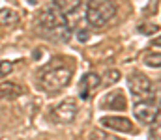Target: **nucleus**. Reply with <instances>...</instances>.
<instances>
[{"instance_id": "obj_17", "label": "nucleus", "mask_w": 161, "mask_h": 140, "mask_svg": "<svg viewBox=\"0 0 161 140\" xmlns=\"http://www.w3.org/2000/svg\"><path fill=\"white\" fill-rule=\"evenodd\" d=\"M158 30H159V26L158 24H152V23H146V24H141L139 26V32L141 34H146V36H150V34H154Z\"/></svg>"}, {"instance_id": "obj_18", "label": "nucleus", "mask_w": 161, "mask_h": 140, "mask_svg": "<svg viewBox=\"0 0 161 140\" xmlns=\"http://www.w3.org/2000/svg\"><path fill=\"white\" fill-rule=\"evenodd\" d=\"M77 38H79L80 43H84V41H88V39H90V32H88V30H84V28H80L79 32H77Z\"/></svg>"}, {"instance_id": "obj_5", "label": "nucleus", "mask_w": 161, "mask_h": 140, "mask_svg": "<svg viewBox=\"0 0 161 140\" xmlns=\"http://www.w3.org/2000/svg\"><path fill=\"white\" fill-rule=\"evenodd\" d=\"M127 84H129V90H131V95L141 101V99H150L154 97V82L142 75V73H133L129 79H127Z\"/></svg>"}, {"instance_id": "obj_13", "label": "nucleus", "mask_w": 161, "mask_h": 140, "mask_svg": "<svg viewBox=\"0 0 161 140\" xmlns=\"http://www.w3.org/2000/svg\"><path fill=\"white\" fill-rule=\"evenodd\" d=\"M142 62L148 67H161V52H146L142 56Z\"/></svg>"}, {"instance_id": "obj_19", "label": "nucleus", "mask_w": 161, "mask_h": 140, "mask_svg": "<svg viewBox=\"0 0 161 140\" xmlns=\"http://www.w3.org/2000/svg\"><path fill=\"white\" fill-rule=\"evenodd\" d=\"M152 45H156V47H161V36H159V38H156V39L152 41Z\"/></svg>"}, {"instance_id": "obj_2", "label": "nucleus", "mask_w": 161, "mask_h": 140, "mask_svg": "<svg viewBox=\"0 0 161 140\" xmlns=\"http://www.w3.org/2000/svg\"><path fill=\"white\" fill-rule=\"evenodd\" d=\"M116 15L114 0H90L86 6V21L94 28H101L109 24Z\"/></svg>"}, {"instance_id": "obj_12", "label": "nucleus", "mask_w": 161, "mask_h": 140, "mask_svg": "<svg viewBox=\"0 0 161 140\" xmlns=\"http://www.w3.org/2000/svg\"><path fill=\"white\" fill-rule=\"evenodd\" d=\"M17 23H19V15L15 9H9V8L0 9V26L9 28V26H15Z\"/></svg>"}, {"instance_id": "obj_9", "label": "nucleus", "mask_w": 161, "mask_h": 140, "mask_svg": "<svg viewBox=\"0 0 161 140\" xmlns=\"http://www.w3.org/2000/svg\"><path fill=\"white\" fill-rule=\"evenodd\" d=\"M101 108L105 110H125L127 108V99L124 92L120 90H114V92H109L103 99H101Z\"/></svg>"}, {"instance_id": "obj_16", "label": "nucleus", "mask_w": 161, "mask_h": 140, "mask_svg": "<svg viewBox=\"0 0 161 140\" xmlns=\"http://www.w3.org/2000/svg\"><path fill=\"white\" fill-rule=\"evenodd\" d=\"M11 71H13V62L2 60V62H0V79H4L6 75H9Z\"/></svg>"}, {"instance_id": "obj_8", "label": "nucleus", "mask_w": 161, "mask_h": 140, "mask_svg": "<svg viewBox=\"0 0 161 140\" xmlns=\"http://www.w3.org/2000/svg\"><path fill=\"white\" fill-rule=\"evenodd\" d=\"M101 125L111 129V131H118V133H135V125L129 118H124V116H103L101 120Z\"/></svg>"}, {"instance_id": "obj_3", "label": "nucleus", "mask_w": 161, "mask_h": 140, "mask_svg": "<svg viewBox=\"0 0 161 140\" xmlns=\"http://www.w3.org/2000/svg\"><path fill=\"white\" fill-rule=\"evenodd\" d=\"M66 24H68V17L51 4V6L43 8L40 11V15L36 19V32H38V36L49 39L54 30H58Z\"/></svg>"}, {"instance_id": "obj_10", "label": "nucleus", "mask_w": 161, "mask_h": 140, "mask_svg": "<svg viewBox=\"0 0 161 140\" xmlns=\"http://www.w3.org/2000/svg\"><path fill=\"white\" fill-rule=\"evenodd\" d=\"M19 95H23V88L15 82H2L0 84V99H17Z\"/></svg>"}, {"instance_id": "obj_1", "label": "nucleus", "mask_w": 161, "mask_h": 140, "mask_svg": "<svg viewBox=\"0 0 161 140\" xmlns=\"http://www.w3.org/2000/svg\"><path fill=\"white\" fill-rule=\"evenodd\" d=\"M73 69H75V65H73L71 58H64V56L53 58L38 73V84L43 92L58 93L71 82Z\"/></svg>"}, {"instance_id": "obj_4", "label": "nucleus", "mask_w": 161, "mask_h": 140, "mask_svg": "<svg viewBox=\"0 0 161 140\" xmlns=\"http://www.w3.org/2000/svg\"><path fill=\"white\" fill-rule=\"evenodd\" d=\"M159 112H161V103L156 97L141 99V101H135V105H133V116L144 125H152L154 120L159 116Z\"/></svg>"}, {"instance_id": "obj_15", "label": "nucleus", "mask_w": 161, "mask_h": 140, "mask_svg": "<svg viewBox=\"0 0 161 140\" xmlns=\"http://www.w3.org/2000/svg\"><path fill=\"white\" fill-rule=\"evenodd\" d=\"M90 140H118L114 135L107 133V131H101V129H94L90 133Z\"/></svg>"}, {"instance_id": "obj_6", "label": "nucleus", "mask_w": 161, "mask_h": 140, "mask_svg": "<svg viewBox=\"0 0 161 140\" xmlns=\"http://www.w3.org/2000/svg\"><path fill=\"white\" fill-rule=\"evenodd\" d=\"M77 112H79L77 99L69 97V99H64L62 103H58L51 110V120L56 123H71L77 118Z\"/></svg>"}, {"instance_id": "obj_14", "label": "nucleus", "mask_w": 161, "mask_h": 140, "mask_svg": "<svg viewBox=\"0 0 161 140\" xmlns=\"http://www.w3.org/2000/svg\"><path fill=\"white\" fill-rule=\"evenodd\" d=\"M118 80H120V71L118 69H109L105 73V77H101V84H105V86H113Z\"/></svg>"}, {"instance_id": "obj_7", "label": "nucleus", "mask_w": 161, "mask_h": 140, "mask_svg": "<svg viewBox=\"0 0 161 140\" xmlns=\"http://www.w3.org/2000/svg\"><path fill=\"white\" fill-rule=\"evenodd\" d=\"M99 86H101V75L92 73V71L86 73L79 82V97L84 99V101H88L94 93L99 90Z\"/></svg>"}, {"instance_id": "obj_11", "label": "nucleus", "mask_w": 161, "mask_h": 140, "mask_svg": "<svg viewBox=\"0 0 161 140\" xmlns=\"http://www.w3.org/2000/svg\"><path fill=\"white\" fill-rule=\"evenodd\" d=\"M53 6L68 17L80 8V0H53Z\"/></svg>"}]
</instances>
